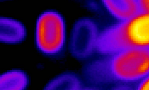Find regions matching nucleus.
Masks as SVG:
<instances>
[{"instance_id": "5", "label": "nucleus", "mask_w": 149, "mask_h": 90, "mask_svg": "<svg viewBox=\"0 0 149 90\" xmlns=\"http://www.w3.org/2000/svg\"><path fill=\"white\" fill-rule=\"evenodd\" d=\"M102 3L109 13L121 21L128 20L141 12L139 0H102Z\"/></svg>"}, {"instance_id": "10", "label": "nucleus", "mask_w": 149, "mask_h": 90, "mask_svg": "<svg viewBox=\"0 0 149 90\" xmlns=\"http://www.w3.org/2000/svg\"><path fill=\"white\" fill-rule=\"evenodd\" d=\"M141 12H149V0H139Z\"/></svg>"}, {"instance_id": "6", "label": "nucleus", "mask_w": 149, "mask_h": 90, "mask_svg": "<svg viewBox=\"0 0 149 90\" xmlns=\"http://www.w3.org/2000/svg\"><path fill=\"white\" fill-rule=\"evenodd\" d=\"M0 35L1 41L14 43L20 42L24 38L25 30L23 25L14 19L1 17Z\"/></svg>"}, {"instance_id": "1", "label": "nucleus", "mask_w": 149, "mask_h": 90, "mask_svg": "<svg viewBox=\"0 0 149 90\" xmlns=\"http://www.w3.org/2000/svg\"><path fill=\"white\" fill-rule=\"evenodd\" d=\"M90 82L102 84L141 80L149 74V48H132L103 56L85 67Z\"/></svg>"}, {"instance_id": "4", "label": "nucleus", "mask_w": 149, "mask_h": 90, "mask_svg": "<svg viewBox=\"0 0 149 90\" xmlns=\"http://www.w3.org/2000/svg\"><path fill=\"white\" fill-rule=\"evenodd\" d=\"M99 32L94 22L83 19L76 23L72 30L70 49L77 58H86L95 51V45Z\"/></svg>"}, {"instance_id": "12", "label": "nucleus", "mask_w": 149, "mask_h": 90, "mask_svg": "<svg viewBox=\"0 0 149 90\" xmlns=\"http://www.w3.org/2000/svg\"><path fill=\"white\" fill-rule=\"evenodd\" d=\"M111 90H123L120 88L118 87H115Z\"/></svg>"}, {"instance_id": "9", "label": "nucleus", "mask_w": 149, "mask_h": 90, "mask_svg": "<svg viewBox=\"0 0 149 90\" xmlns=\"http://www.w3.org/2000/svg\"><path fill=\"white\" fill-rule=\"evenodd\" d=\"M135 90H149V74L140 80Z\"/></svg>"}, {"instance_id": "3", "label": "nucleus", "mask_w": 149, "mask_h": 90, "mask_svg": "<svg viewBox=\"0 0 149 90\" xmlns=\"http://www.w3.org/2000/svg\"><path fill=\"white\" fill-rule=\"evenodd\" d=\"M65 40V24L61 15L53 10L42 13L36 28V42L39 50L48 55L57 54L63 49Z\"/></svg>"}, {"instance_id": "11", "label": "nucleus", "mask_w": 149, "mask_h": 90, "mask_svg": "<svg viewBox=\"0 0 149 90\" xmlns=\"http://www.w3.org/2000/svg\"><path fill=\"white\" fill-rule=\"evenodd\" d=\"M79 90H100L98 89L94 88H81Z\"/></svg>"}, {"instance_id": "7", "label": "nucleus", "mask_w": 149, "mask_h": 90, "mask_svg": "<svg viewBox=\"0 0 149 90\" xmlns=\"http://www.w3.org/2000/svg\"><path fill=\"white\" fill-rule=\"evenodd\" d=\"M29 83L27 74L19 69L6 71L0 76V90H25Z\"/></svg>"}, {"instance_id": "8", "label": "nucleus", "mask_w": 149, "mask_h": 90, "mask_svg": "<svg viewBox=\"0 0 149 90\" xmlns=\"http://www.w3.org/2000/svg\"><path fill=\"white\" fill-rule=\"evenodd\" d=\"M80 81L75 75L69 73L58 75L52 78L42 90H79Z\"/></svg>"}, {"instance_id": "2", "label": "nucleus", "mask_w": 149, "mask_h": 90, "mask_svg": "<svg viewBox=\"0 0 149 90\" xmlns=\"http://www.w3.org/2000/svg\"><path fill=\"white\" fill-rule=\"evenodd\" d=\"M132 48H149V12H141L99 32L95 51L102 55Z\"/></svg>"}]
</instances>
